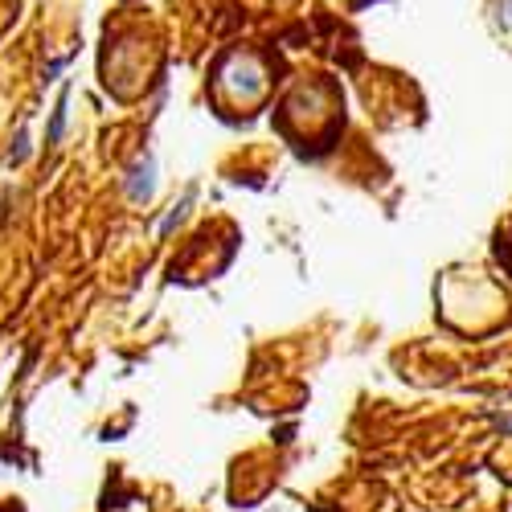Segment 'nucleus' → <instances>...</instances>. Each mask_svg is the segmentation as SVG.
Segmentation results:
<instances>
[{"instance_id": "nucleus-1", "label": "nucleus", "mask_w": 512, "mask_h": 512, "mask_svg": "<svg viewBox=\"0 0 512 512\" xmlns=\"http://www.w3.org/2000/svg\"><path fill=\"white\" fill-rule=\"evenodd\" d=\"M222 91L230 95V103L238 107H250V103H259L263 91H267V70L259 66V58H250V54H234L222 70Z\"/></svg>"}, {"instance_id": "nucleus-2", "label": "nucleus", "mask_w": 512, "mask_h": 512, "mask_svg": "<svg viewBox=\"0 0 512 512\" xmlns=\"http://www.w3.org/2000/svg\"><path fill=\"white\" fill-rule=\"evenodd\" d=\"M492 25H496L500 37L512 41V0H496V5H492Z\"/></svg>"}]
</instances>
